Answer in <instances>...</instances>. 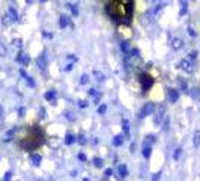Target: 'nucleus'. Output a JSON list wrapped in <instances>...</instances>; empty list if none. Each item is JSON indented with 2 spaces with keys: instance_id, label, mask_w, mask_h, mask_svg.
Segmentation results:
<instances>
[{
  "instance_id": "obj_10",
  "label": "nucleus",
  "mask_w": 200,
  "mask_h": 181,
  "mask_svg": "<svg viewBox=\"0 0 200 181\" xmlns=\"http://www.w3.org/2000/svg\"><path fill=\"white\" fill-rule=\"evenodd\" d=\"M36 64H38V68L39 70H45V65H47V60H45V56L42 55V56H39L36 59Z\"/></svg>"
},
{
  "instance_id": "obj_30",
  "label": "nucleus",
  "mask_w": 200,
  "mask_h": 181,
  "mask_svg": "<svg viewBox=\"0 0 200 181\" xmlns=\"http://www.w3.org/2000/svg\"><path fill=\"white\" fill-rule=\"evenodd\" d=\"M159 178H161V172H157V173H153L152 175V181H159Z\"/></svg>"
},
{
  "instance_id": "obj_38",
  "label": "nucleus",
  "mask_w": 200,
  "mask_h": 181,
  "mask_svg": "<svg viewBox=\"0 0 200 181\" xmlns=\"http://www.w3.org/2000/svg\"><path fill=\"white\" fill-rule=\"evenodd\" d=\"M72 66H74L72 64H68V65L63 68V71H66V73H68V71H71V70H72Z\"/></svg>"
},
{
  "instance_id": "obj_1",
  "label": "nucleus",
  "mask_w": 200,
  "mask_h": 181,
  "mask_svg": "<svg viewBox=\"0 0 200 181\" xmlns=\"http://www.w3.org/2000/svg\"><path fill=\"white\" fill-rule=\"evenodd\" d=\"M140 83H142L143 92H148V91L153 86V79H152V75H149L148 73H142V74H140Z\"/></svg>"
},
{
  "instance_id": "obj_19",
  "label": "nucleus",
  "mask_w": 200,
  "mask_h": 181,
  "mask_svg": "<svg viewBox=\"0 0 200 181\" xmlns=\"http://www.w3.org/2000/svg\"><path fill=\"white\" fill-rule=\"evenodd\" d=\"M190 95L193 97L194 100H199V98H200V89H199V88H194V89H191V91H190Z\"/></svg>"
},
{
  "instance_id": "obj_23",
  "label": "nucleus",
  "mask_w": 200,
  "mask_h": 181,
  "mask_svg": "<svg viewBox=\"0 0 200 181\" xmlns=\"http://www.w3.org/2000/svg\"><path fill=\"white\" fill-rule=\"evenodd\" d=\"M120 48H122V51L124 53H129V50H131V47H129V42L128 41H124L120 44Z\"/></svg>"
},
{
  "instance_id": "obj_49",
  "label": "nucleus",
  "mask_w": 200,
  "mask_h": 181,
  "mask_svg": "<svg viewBox=\"0 0 200 181\" xmlns=\"http://www.w3.org/2000/svg\"><path fill=\"white\" fill-rule=\"evenodd\" d=\"M83 181H90V180H89V178H84V180H83Z\"/></svg>"
},
{
  "instance_id": "obj_5",
  "label": "nucleus",
  "mask_w": 200,
  "mask_h": 181,
  "mask_svg": "<svg viewBox=\"0 0 200 181\" xmlns=\"http://www.w3.org/2000/svg\"><path fill=\"white\" fill-rule=\"evenodd\" d=\"M181 68L185 73H191L193 71V64H191V60H188V59H184L182 62H181Z\"/></svg>"
},
{
  "instance_id": "obj_50",
  "label": "nucleus",
  "mask_w": 200,
  "mask_h": 181,
  "mask_svg": "<svg viewBox=\"0 0 200 181\" xmlns=\"http://www.w3.org/2000/svg\"><path fill=\"white\" fill-rule=\"evenodd\" d=\"M39 2H47V0H39Z\"/></svg>"
},
{
  "instance_id": "obj_4",
  "label": "nucleus",
  "mask_w": 200,
  "mask_h": 181,
  "mask_svg": "<svg viewBox=\"0 0 200 181\" xmlns=\"http://www.w3.org/2000/svg\"><path fill=\"white\" fill-rule=\"evenodd\" d=\"M44 98L47 101H50L51 104H56V98H57V94H56V91H48V92H45Z\"/></svg>"
},
{
  "instance_id": "obj_48",
  "label": "nucleus",
  "mask_w": 200,
  "mask_h": 181,
  "mask_svg": "<svg viewBox=\"0 0 200 181\" xmlns=\"http://www.w3.org/2000/svg\"><path fill=\"white\" fill-rule=\"evenodd\" d=\"M26 2H27V3H32V2H33V0H26Z\"/></svg>"
},
{
  "instance_id": "obj_40",
  "label": "nucleus",
  "mask_w": 200,
  "mask_h": 181,
  "mask_svg": "<svg viewBox=\"0 0 200 181\" xmlns=\"http://www.w3.org/2000/svg\"><path fill=\"white\" fill-rule=\"evenodd\" d=\"M24 113H26V109H24V107H20V109H18V115H20V116H24Z\"/></svg>"
},
{
  "instance_id": "obj_6",
  "label": "nucleus",
  "mask_w": 200,
  "mask_h": 181,
  "mask_svg": "<svg viewBox=\"0 0 200 181\" xmlns=\"http://www.w3.org/2000/svg\"><path fill=\"white\" fill-rule=\"evenodd\" d=\"M17 62L21 64V65H24V66H27L29 65V56L26 55V53H20V55L17 56Z\"/></svg>"
},
{
  "instance_id": "obj_34",
  "label": "nucleus",
  "mask_w": 200,
  "mask_h": 181,
  "mask_svg": "<svg viewBox=\"0 0 200 181\" xmlns=\"http://www.w3.org/2000/svg\"><path fill=\"white\" fill-rule=\"evenodd\" d=\"M45 113H47V112H45V109H44V107H41V109H39V118H41V119H44V118H45Z\"/></svg>"
},
{
  "instance_id": "obj_21",
  "label": "nucleus",
  "mask_w": 200,
  "mask_h": 181,
  "mask_svg": "<svg viewBox=\"0 0 200 181\" xmlns=\"http://www.w3.org/2000/svg\"><path fill=\"white\" fill-rule=\"evenodd\" d=\"M66 6L69 8V9H71V12H72L74 17H77V15H78V8H77V5H74V3H68Z\"/></svg>"
},
{
  "instance_id": "obj_26",
  "label": "nucleus",
  "mask_w": 200,
  "mask_h": 181,
  "mask_svg": "<svg viewBox=\"0 0 200 181\" xmlns=\"http://www.w3.org/2000/svg\"><path fill=\"white\" fill-rule=\"evenodd\" d=\"M187 11H188V6H187V3H185V2H182V5H181V12H179V15H185V14H187Z\"/></svg>"
},
{
  "instance_id": "obj_2",
  "label": "nucleus",
  "mask_w": 200,
  "mask_h": 181,
  "mask_svg": "<svg viewBox=\"0 0 200 181\" xmlns=\"http://www.w3.org/2000/svg\"><path fill=\"white\" fill-rule=\"evenodd\" d=\"M153 110H155V106H153V103H146L143 107H142L140 113H138V118H140V119L148 118L149 115H152V113H153Z\"/></svg>"
},
{
  "instance_id": "obj_43",
  "label": "nucleus",
  "mask_w": 200,
  "mask_h": 181,
  "mask_svg": "<svg viewBox=\"0 0 200 181\" xmlns=\"http://www.w3.org/2000/svg\"><path fill=\"white\" fill-rule=\"evenodd\" d=\"M5 55H6V50H5V47L0 45V56H5Z\"/></svg>"
},
{
  "instance_id": "obj_24",
  "label": "nucleus",
  "mask_w": 200,
  "mask_h": 181,
  "mask_svg": "<svg viewBox=\"0 0 200 181\" xmlns=\"http://www.w3.org/2000/svg\"><path fill=\"white\" fill-rule=\"evenodd\" d=\"M93 164H95V168H102V158L101 157H95L93 158Z\"/></svg>"
},
{
  "instance_id": "obj_13",
  "label": "nucleus",
  "mask_w": 200,
  "mask_h": 181,
  "mask_svg": "<svg viewBox=\"0 0 200 181\" xmlns=\"http://www.w3.org/2000/svg\"><path fill=\"white\" fill-rule=\"evenodd\" d=\"M182 45H184V42H182V39H179V38H173L172 39V47L175 50H179Z\"/></svg>"
},
{
  "instance_id": "obj_31",
  "label": "nucleus",
  "mask_w": 200,
  "mask_h": 181,
  "mask_svg": "<svg viewBox=\"0 0 200 181\" xmlns=\"http://www.w3.org/2000/svg\"><path fill=\"white\" fill-rule=\"evenodd\" d=\"M95 75L98 77V79H96L98 82H102V80H105V75H104V74H101V73H95Z\"/></svg>"
},
{
  "instance_id": "obj_11",
  "label": "nucleus",
  "mask_w": 200,
  "mask_h": 181,
  "mask_svg": "<svg viewBox=\"0 0 200 181\" xmlns=\"http://www.w3.org/2000/svg\"><path fill=\"white\" fill-rule=\"evenodd\" d=\"M30 160H32V163H33V166H39L41 164V160H42V157L39 155V154H32L30 155Z\"/></svg>"
},
{
  "instance_id": "obj_8",
  "label": "nucleus",
  "mask_w": 200,
  "mask_h": 181,
  "mask_svg": "<svg viewBox=\"0 0 200 181\" xmlns=\"http://www.w3.org/2000/svg\"><path fill=\"white\" fill-rule=\"evenodd\" d=\"M69 24H71V21H69V18L66 17V15H60V20H59V26L62 27V29H65V27H68Z\"/></svg>"
},
{
  "instance_id": "obj_36",
  "label": "nucleus",
  "mask_w": 200,
  "mask_h": 181,
  "mask_svg": "<svg viewBox=\"0 0 200 181\" xmlns=\"http://www.w3.org/2000/svg\"><path fill=\"white\" fill-rule=\"evenodd\" d=\"M78 160H81V162H86V160H87V157H86V154H83V153H80V154H78Z\"/></svg>"
},
{
  "instance_id": "obj_32",
  "label": "nucleus",
  "mask_w": 200,
  "mask_h": 181,
  "mask_svg": "<svg viewBox=\"0 0 200 181\" xmlns=\"http://www.w3.org/2000/svg\"><path fill=\"white\" fill-rule=\"evenodd\" d=\"M80 142V145H84V143H86V137H84V134H80L78 136V139H77Z\"/></svg>"
},
{
  "instance_id": "obj_9",
  "label": "nucleus",
  "mask_w": 200,
  "mask_h": 181,
  "mask_svg": "<svg viewBox=\"0 0 200 181\" xmlns=\"http://www.w3.org/2000/svg\"><path fill=\"white\" fill-rule=\"evenodd\" d=\"M20 74H21L23 77L26 79V82H27V85H29V86H32V88H35V80H33L32 77H30V75H27L24 70H20Z\"/></svg>"
},
{
  "instance_id": "obj_39",
  "label": "nucleus",
  "mask_w": 200,
  "mask_h": 181,
  "mask_svg": "<svg viewBox=\"0 0 200 181\" xmlns=\"http://www.w3.org/2000/svg\"><path fill=\"white\" fill-rule=\"evenodd\" d=\"M161 128H163V130H167L168 128V118H166V122H163V127Z\"/></svg>"
},
{
  "instance_id": "obj_45",
  "label": "nucleus",
  "mask_w": 200,
  "mask_h": 181,
  "mask_svg": "<svg viewBox=\"0 0 200 181\" xmlns=\"http://www.w3.org/2000/svg\"><path fill=\"white\" fill-rule=\"evenodd\" d=\"M188 33H190L191 36H196V32H194V29H191V27H188Z\"/></svg>"
},
{
  "instance_id": "obj_28",
  "label": "nucleus",
  "mask_w": 200,
  "mask_h": 181,
  "mask_svg": "<svg viewBox=\"0 0 200 181\" xmlns=\"http://www.w3.org/2000/svg\"><path fill=\"white\" fill-rule=\"evenodd\" d=\"M105 110H107V106H105V104H101V106H99V107H98V113H99V115H102V113H105Z\"/></svg>"
},
{
  "instance_id": "obj_7",
  "label": "nucleus",
  "mask_w": 200,
  "mask_h": 181,
  "mask_svg": "<svg viewBox=\"0 0 200 181\" xmlns=\"http://www.w3.org/2000/svg\"><path fill=\"white\" fill-rule=\"evenodd\" d=\"M164 106H159L158 107V112H157V116H155V124H159L161 122V119L164 118Z\"/></svg>"
},
{
  "instance_id": "obj_15",
  "label": "nucleus",
  "mask_w": 200,
  "mask_h": 181,
  "mask_svg": "<svg viewBox=\"0 0 200 181\" xmlns=\"http://www.w3.org/2000/svg\"><path fill=\"white\" fill-rule=\"evenodd\" d=\"M155 140H157V137H155L153 134H148V136L144 137V146H151L149 143H153Z\"/></svg>"
},
{
  "instance_id": "obj_42",
  "label": "nucleus",
  "mask_w": 200,
  "mask_h": 181,
  "mask_svg": "<svg viewBox=\"0 0 200 181\" xmlns=\"http://www.w3.org/2000/svg\"><path fill=\"white\" fill-rule=\"evenodd\" d=\"M65 116L69 119V121H74V116H72V113L71 112H68V113H65Z\"/></svg>"
},
{
  "instance_id": "obj_3",
  "label": "nucleus",
  "mask_w": 200,
  "mask_h": 181,
  "mask_svg": "<svg viewBox=\"0 0 200 181\" xmlns=\"http://www.w3.org/2000/svg\"><path fill=\"white\" fill-rule=\"evenodd\" d=\"M167 95H168V101L170 103H176L179 100V91L175 89V88H170L167 91Z\"/></svg>"
},
{
  "instance_id": "obj_14",
  "label": "nucleus",
  "mask_w": 200,
  "mask_h": 181,
  "mask_svg": "<svg viewBox=\"0 0 200 181\" xmlns=\"http://www.w3.org/2000/svg\"><path fill=\"white\" fill-rule=\"evenodd\" d=\"M118 171H119V175H120V178H125V177L128 175V168H126L125 164H119Z\"/></svg>"
},
{
  "instance_id": "obj_37",
  "label": "nucleus",
  "mask_w": 200,
  "mask_h": 181,
  "mask_svg": "<svg viewBox=\"0 0 200 181\" xmlns=\"http://www.w3.org/2000/svg\"><path fill=\"white\" fill-rule=\"evenodd\" d=\"M78 106L81 109H84V107H87V101H84V100H81V101H78Z\"/></svg>"
},
{
  "instance_id": "obj_16",
  "label": "nucleus",
  "mask_w": 200,
  "mask_h": 181,
  "mask_svg": "<svg viewBox=\"0 0 200 181\" xmlns=\"http://www.w3.org/2000/svg\"><path fill=\"white\" fill-rule=\"evenodd\" d=\"M193 143H194V146H196V148H199V145H200V130H196V131H194Z\"/></svg>"
},
{
  "instance_id": "obj_25",
  "label": "nucleus",
  "mask_w": 200,
  "mask_h": 181,
  "mask_svg": "<svg viewBox=\"0 0 200 181\" xmlns=\"http://www.w3.org/2000/svg\"><path fill=\"white\" fill-rule=\"evenodd\" d=\"M181 154H182V148H176L175 153H173V160H179Z\"/></svg>"
},
{
  "instance_id": "obj_41",
  "label": "nucleus",
  "mask_w": 200,
  "mask_h": 181,
  "mask_svg": "<svg viewBox=\"0 0 200 181\" xmlns=\"http://www.w3.org/2000/svg\"><path fill=\"white\" fill-rule=\"evenodd\" d=\"M14 44L17 45V47H21V45H23V41H21V39H14Z\"/></svg>"
},
{
  "instance_id": "obj_47",
  "label": "nucleus",
  "mask_w": 200,
  "mask_h": 181,
  "mask_svg": "<svg viewBox=\"0 0 200 181\" xmlns=\"http://www.w3.org/2000/svg\"><path fill=\"white\" fill-rule=\"evenodd\" d=\"M2 115H3V107L0 106V116H2Z\"/></svg>"
},
{
  "instance_id": "obj_17",
  "label": "nucleus",
  "mask_w": 200,
  "mask_h": 181,
  "mask_svg": "<svg viewBox=\"0 0 200 181\" xmlns=\"http://www.w3.org/2000/svg\"><path fill=\"white\" fill-rule=\"evenodd\" d=\"M9 15H11V17H9L11 21H18V14H17V11H15L12 6L9 8Z\"/></svg>"
},
{
  "instance_id": "obj_18",
  "label": "nucleus",
  "mask_w": 200,
  "mask_h": 181,
  "mask_svg": "<svg viewBox=\"0 0 200 181\" xmlns=\"http://www.w3.org/2000/svg\"><path fill=\"white\" fill-rule=\"evenodd\" d=\"M178 82H179V86H181V89L184 91V92H187V94H188L190 91H188V85H187V83H185V80H184V79H181V77H179V79H178Z\"/></svg>"
},
{
  "instance_id": "obj_44",
  "label": "nucleus",
  "mask_w": 200,
  "mask_h": 181,
  "mask_svg": "<svg viewBox=\"0 0 200 181\" xmlns=\"http://www.w3.org/2000/svg\"><path fill=\"white\" fill-rule=\"evenodd\" d=\"M190 57H191V59H196V57H197V51H191V53H190Z\"/></svg>"
},
{
  "instance_id": "obj_12",
  "label": "nucleus",
  "mask_w": 200,
  "mask_h": 181,
  "mask_svg": "<svg viewBox=\"0 0 200 181\" xmlns=\"http://www.w3.org/2000/svg\"><path fill=\"white\" fill-rule=\"evenodd\" d=\"M111 143H113L114 146H120L122 143H124V136H122V134L114 136V137H113V140H111Z\"/></svg>"
},
{
  "instance_id": "obj_46",
  "label": "nucleus",
  "mask_w": 200,
  "mask_h": 181,
  "mask_svg": "<svg viewBox=\"0 0 200 181\" xmlns=\"http://www.w3.org/2000/svg\"><path fill=\"white\" fill-rule=\"evenodd\" d=\"M111 173H113V171H111V169H107V171H105V177H110Z\"/></svg>"
},
{
  "instance_id": "obj_33",
  "label": "nucleus",
  "mask_w": 200,
  "mask_h": 181,
  "mask_svg": "<svg viewBox=\"0 0 200 181\" xmlns=\"http://www.w3.org/2000/svg\"><path fill=\"white\" fill-rule=\"evenodd\" d=\"M87 94H89V97H96V95H98V94H96V89H93V88H90Z\"/></svg>"
},
{
  "instance_id": "obj_35",
  "label": "nucleus",
  "mask_w": 200,
  "mask_h": 181,
  "mask_svg": "<svg viewBox=\"0 0 200 181\" xmlns=\"http://www.w3.org/2000/svg\"><path fill=\"white\" fill-rule=\"evenodd\" d=\"M129 55H131V56H134V57H137V56H138V50H137V48L129 50Z\"/></svg>"
},
{
  "instance_id": "obj_22",
  "label": "nucleus",
  "mask_w": 200,
  "mask_h": 181,
  "mask_svg": "<svg viewBox=\"0 0 200 181\" xmlns=\"http://www.w3.org/2000/svg\"><path fill=\"white\" fill-rule=\"evenodd\" d=\"M151 154H152V146H143V157L149 158Z\"/></svg>"
},
{
  "instance_id": "obj_29",
  "label": "nucleus",
  "mask_w": 200,
  "mask_h": 181,
  "mask_svg": "<svg viewBox=\"0 0 200 181\" xmlns=\"http://www.w3.org/2000/svg\"><path fill=\"white\" fill-rule=\"evenodd\" d=\"M11 178H12V172H11V171H8V172L5 173V178H3V181H11Z\"/></svg>"
},
{
  "instance_id": "obj_20",
  "label": "nucleus",
  "mask_w": 200,
  "mask_h": 181,
  "mask_svg": "<svg viewBox=\"0 0 200 181\" xmlns=\"http://www.w3.org/2000/svg\"><path fill=\"white\" fill-rule=\"evenodd\" d=\"M75 140H77L75 136H72V134H66L65 136V143H66V145H72Z\"/></svg>"
},
{
  "instance_id": "obj_27",
  "label": "nucleus",
  "mask_w": 200,
  "mask_h": 181,
  "mask_svg": "<svg viewBox=\"0 0 200 181\" xmlns=\"http://www.w3.org/2000/svg\"><path fill=\"white\" fill-rule=\"evenodd\" d=\"M87 82H89V77H87V74H83L81 77H80V85H86Z\"/></svg>"
}]
</instances>
